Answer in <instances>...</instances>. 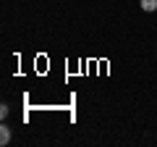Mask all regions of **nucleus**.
Wrapping results in <instances>:
<instances>
[{"instance_id": "nucleus-1", "label": "nucleus", "mask_w": 157, "mask_h": 147, "mask_svg": "<svg viewBox=\"0 0 157 147\" xmlns=\"http://www.w3.org/2000/svg\"><path fill=\"white\" fill-rule=\"evenodd\" d=\"M8 142H11V129L0 126V145H8Z\"/></svg>"}, {"instance_id": "nucleus-2", "label": "nucleus", "mask_w": 157, "mask_h": 147, "mask_svg": "<svg viewBox=\"0 0 157 147\" xmlns=\"http://www.w3.org/2000/svg\"><path fill=\"white\" fill-rule=\"evenodd\" d=\"M141 11H157V0H141Z\"/></svg>"}]
</instances>
